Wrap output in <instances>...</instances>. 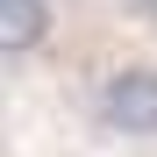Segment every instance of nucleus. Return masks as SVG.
Here are the masks:
<instances>
[{
    "label": "nucleus",
    "mask_w": 157,
    "mask_h": 157,
    "mask_svg": "<svg viewBox=\"0 0 157 157\" xmlns=\"http://www.w3.org/2000/svg\"><path fill=\"white\" fill-rule=\"evenodd\" d=\"M86 114L107 143L157 150V57H107L86 86Z\"/></svg>",
    "instance_id": "1"
},
{
    "label": "nucleus",
    "mask_w": 157,
    "mask_h": 157,
    "mask_svg": "<svg viewBox=\"0 0 157 157\" xmlns=\"http://www.w3.org/2000/svg\"><path fill=\"white\" fill-rule=\"evenodd\" d=\"M64 36V0H0V64L36 71Z\"/></svg>",
    "instance_id": "2"
},
{
    "label": "nucleus",
    "mask_w": 157,
    "mask_h": 157,
    "mask_svg": "<svg viewBox=\"0 0 157 157\" xmlns=\"http://www.w3.org/2000/svg\"><path fill=\"white\" fill-rule=\"evenodd\" d=\"M114 7H121V21H128V29L157 36V0H114Z\"/></svg>",
    "instance_id": "3"
}]
</instances>
